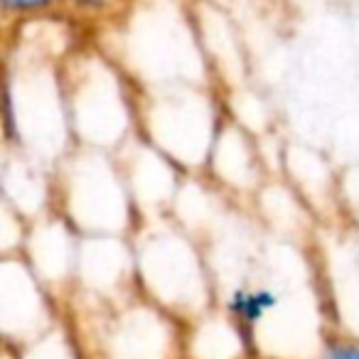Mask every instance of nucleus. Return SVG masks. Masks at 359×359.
<instances>
[{"label":"nucleus","instance_id":"nucleus-1","mask_svg":"<svg viewBox=\"0 0 359 359\" xmlns=\"http://www.w3.org/2000/svg\"><path fill=\"white\" fill-rule=\"evenodd\" d=\"M130 244L143 298L182 323L217 308V283L205 244L170 215L140 219Z\"/></svg>","mask_w":359,"mask_h":359},{"label":"nucleus","instance_id":"nucleus-2","mask_svg":"<svg viewBox=\"0 0 359 359\" xmlns=\"http://www.w3.org/2000/svg\"><path fill=\"white\" fill-rule=\"evenodd\" d=\"M74 145L118 153L140 133V89L101 45H79L62 65Z\"/></svg>","mask_w":359,"mask_h":359},{"label":"nucleus","instance_id":"nucleus-3","mask_svg":"<svg viewBox=\"0 0 359 359\" xmlns=\"http://www.w3.org/2000/svg\"><path fill=\"white\" fill-rule=\"evenodd\" d=\"M81 236H130L140 222L116 153L74 145L55 168V202Z\"/></svg>","mask_w":359,"mask_h":359},{"label":"nucleus","instance_id":"nucleus-4","mask_svg":"<svg viewBox=\"0 0 359 359\" xmlns=\"http://www.w3.org/2000/svg\"><path fill=\"white\" fill-rule=\"evenodd\" d=\"M226 96L217 84H185L140 91V135L187 175H202L224 126Z\"/></svg>","mask_w":359,"mask_h":359},{"label":"nucleus","instance_id":"nucleus-5","mask_svg":"<svg viewBox=\"0 0 359 359\" xmlns=\"http://www.w3.org/2000/svg\"><path fill=\"white\" fill-rule=\"evenodd\" d=\"M65 315L55 295L40 283L20 254L3 256L0 266V320L3 347H22Z\"/></svg>","mask_w":359,"mask_h":359},{"label":"nucleus","instance_id":"nucleus-6","mask_svg":"<svg viewBox=\"0 0 359 359\" xmlns=\"http://www.w3.org/2000/svg\"><path fill=\"white\" fill-rule=\"evenodd\" d=\"M202 175L231 202L249 207L271 180L259 135L226 116Z\"/></svg>","mask_w":359,"mask_h":359},{"label":"nucleus","instance_id":"nucleus-7","mask_svg":"<svg viewBox=\"0 0 359 359\" xmlns=\"http://www.w3.org/2000/svg\"><path fill=\"white\" fill-rule=\"evenodd\" d=\"M79 244L81 234L55 210L27 224L20 256L62 308L74 293Z\"/></svg>","mask_w":359,"mask_h":359},{"label":"nucleus","instance_id":"nucleus-8","mask_svg":"<svg viewBox=\"0 0 359 359\" xmlns=\"http://www.w3.org/2000/svg\"><path fill=\"white\" fill-rule=\"evenodd\" d=\"M116 158L123 168L126 185L140 219L170 215L187 172H182L177 163H172L163 150L155 148L140 133L130 138L116 153Z\"/></svg>","mask_w":359,"mask_h":359},{"label":"nucleus","instance_id":"nucleus-9","mask_svg":"<svg viewBox=\"0 0 359 359\" xmlns=\"http://www.w3.org/2000/svg\"><path fill=\"white\" fill-rule=\"evenodd\" d=\"M3 205L13 207L27 222L52 212L55 168L6 145L3 153Z\"/></svg>","mask_w":359,"mask_h":359},{"label":"nucleus","instance_id":"nucleus-10","mask_svg":"<svg viewBox=\"0 0 359 359\" xmlns=\"http://www.w3.org/2000/svg\"><path fill=\"white\" fill-rule=\"evenodd\" d=\"M182 352L185 359H259L249 334L219 305L185 323Z\"/></svg>","mask_w":359,"mask_h":359},{"label":"nucleus","instance_id":"nucleus-11","mask_svg":"<svg viewBox=\"0 0 359 359\" xmlns=\"http://www.w3.org/2000/svg\"><path fill=\"white\" fill-rule=\"evenodd\" d=\"M13 359H86V352L79 342L74 325L69 323L67 313L47 327L35 339L25 342L22 347H6Z\"/></svg>","mask_w":359,"mask_h":359},{"label":"nucleus","instance_id":"nucleus-12","mask_svg":"<svg viewBox=\"0 0 359 359\" xmlns=\"http://www.w3.org/2000/svg\"><path fill=\"white\" fill-rule=\"evenodd\" d=\"M130 6V0H65V13L81 22H114L126 8Z\"/></svg>","mask_w":359,"mask_h":359},{"label":"nucleus","instance_id":"nucleus-13","mask_svg":"<svg viewBox=\"0 0 359 359\" xmlns=\"http://www.w3.org/2000/svg\"><path fill=\"white\" fill-rule=\"evenodd\" d=\"M0 13L8 25L40 20L65 13V0H0Z\"/></svg>","mask_w":359,"mask_h":359},{"label":"nucleus","instance_id":"nucleus-14","mask_svg":"<svg viewBox=\"0 0 359 359\" xmlns=\"http://www.w3.org/2000/svg\"><path fill=\"white\" fill-rule=\"evenodd\" d=\"M318 359H359V339L349 337V334L332 332L320 349Z\"/></svg>","mask_w":359,"mask_h":359}]
</instances>
